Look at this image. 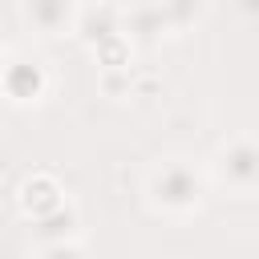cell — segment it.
<instances>
[{"mask_svg":"<svg viewBox=\"0 0 259 259\" xmlns=\"http://www.w3.org/2000/svg\"><path fill=\"white\" fill-rule=\"evenodd\" d=\"M146 202L170 219H186L206 202V174L186 158H166L146 174Z\"/></svg>","mask_w":259,"mask_h":259,"instance_id":"6da1fadb","label":"cell"},{"mask_svg":"<svg viewBox=\"0 0 259 259\" xmlns=\"http://www.w3.org/2000/svg\"><path fill=\"white\" fill-rule=\"evenodd\" d=\"M210 174L223 186L239 190V194L259 190V142L255 138H231V142H223L214 150V158H210Z\"/></svg>","mask_w":259,"mask_h":259,"instance_id":"7a4b0ae2","label":"cell"},{"mask_svg":"<svg viewBox=\"0 0 259 259\" xmlns=\"http://www.w3.org/2000/svg\"><path fill=\"white\" fill-rule=\"evenodd\" d=\"M0 93L12 105H36L49 93V69L28 53H8L0 69Z\"/></svg>","mask_w":259,"mask_h":259,"instance_id":"3957f363","label":"cell"},{"mask_svg":"<svg viewBox=\"0 0 259 259\" xmlns=\"http://www.w3.org/2000/svg\"><path fill=\"white\" fill-rule=\"evenodd\" d=\"M186 16H190V8H174V4H134V8H121V32L130 40H138V36L158 40V36L178 32V24Z\"/></svg>","mask_w":259,"mask_h":259,"instance_id":"277c9868","label":"cell"},{"mask_svg":"<svg viewBox=\"0 0 259 259\" xmlns=\"http://www.w3.org/2000/svg\"><path fill=\"white\" fill-rule=\"evenodd\" d=\"M77 16H81V4H73V0H24L20 4V20L40 36L77 32Z\"/></svg>","mask_w":259,"mask_h":259,"instance_id":"5b68a950","label":"cell"},{"mask_svg":"<svg viewBox=\"0 0 259 259\" xmlns=\"http://www.w3.org/2000/svg\"><path fill=\"white\" fill-rule=\"evenodd\" d=\"M16 202H20V210H24L32 223H40V219H49L53 210H61L69 198H65V186H61L53 174L36 170V174H28V178L20 182V190H16Z\"/></svg>","mask_w":259,"mask_h":259,"instance_id":"8992f818","label":"cell"},{"mask_svg":"<svg viewBox=\"0 0 259 259\" xmlns=\"http://www.w3.org/2000/svg\"><path fill=\"white\" fill-rule=\"evenodd\" d=\"M113 32H121V8H117V4H81L77 32H73V36H81V40L93 49L97 40H105V36H113Z\"/></svg>","mask_w":259,"mask_h":259,"instance_id":"52a82bcc","label":"cell"},{"mask_svg":"<svg viewBox=\"0 0 259 259\" xmlns=\"http://www.w3.org/2000/svg\"><path fill=\"white\" fill-rule=\"evenodd\" d=\"M32 235H36V243H40V247L77 243V239H81V210H77L73 202H65V206H61V210H53L49 219H40V223L32 227Z\"/></svg>","mask_w":259,"mask_h":259,"instance_id":"ba28073f","label":"cell"},{"mask_svg":"<svg viewBox=\"0 0 259 259\" xmlns=\"http://www.w3.org/2000/svg\"><path fill=\"white\" fill-rule=\"evenodd\" d=\"M93 61H97V73H109V69H134V40L125 32H113L105 40H97L93 49Z\"/></svg>","mask_w":259,"mask_h":259,"instance_id":"9c48e42d","label":"cell"},{"mask_svg":"<svg viewBox=\"0 0 259 259\" xmlns=\"http://www.w3.org/2000/svg\"><path fill=\"white\" fill-rule=\"evenodd\" d=\"M97 89L105 97H130L134 89V69H109V73H97Z\"/></svg>","mask_w":259,"mask_h":259,"instance_id":"30bf717a","label":"cell"},{"mask_svg":"<svg viewBox=\"0 0 259 259\" xmlns=\"http://www.w3.org/2000/svg\"><path fill=\"white\" fill-rule=\"evenodd\" d=\"M36 259H81V247L77 243H61V247H40Z\"/></svg>","mask_w":259,"mask_h":259,"instance_id":"8fae6325","label":"cell"},{"mask_svg":"<svg viewBox=\"0 0 259 259\" xmlns=\"http://www.w3.org/2000/svg\"><path fill=\"white\" fill-rule=\"evenodd\" d=\"M0 69H4V53H0Z\"/></svg>","mask_w":259,"mask_h":259,"instance_id":"7c38bea8","label":"cell"}]
</instances>
